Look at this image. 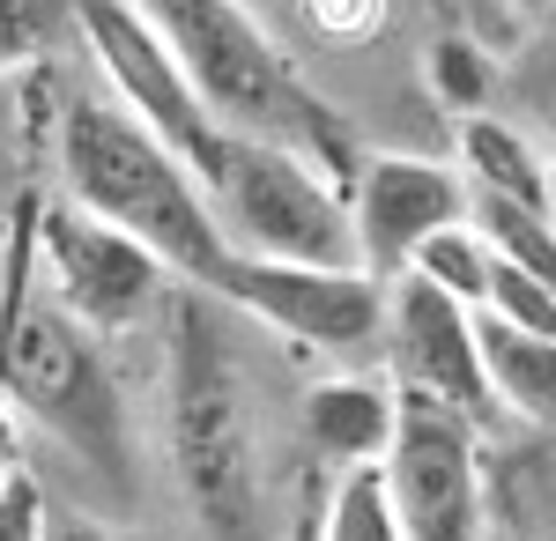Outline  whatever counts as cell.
Returning <instances> with one entry per match:
<instances>
[{
  "mask_svg": "<svg viewBox=\"0 0 556 541\" xmlns=\"http://www.w3.org/2000/svg\"><path fill=\"white\" fill-rule=\"evenodd\" d=\"M52 164H60V201H75L83 215L127 230L134 246H149L172 267V282H186V290H215L223 282L230 246H223L208 186L178 164L134 112H119L104 89L67 97Z\"/></svg>",
  "mask_w": 556,
  "mask_h": 541,
  "instance_id": "obj_1",
  "label": "cell"
},
{
  "mask_svg": "<svg viewBox=\"0 0 556 541\" xmlns=\"http://www.w3.org/2000/svg\"><path fill=\"white\" fill-rule=\"evenodd\" d=\"M156 38L178 52V67L193 75L201 104L230 134H253V141H282L298 149L304 164H319L334 186H356L364 149L349 141V126L312 97V83L298 75V60L275 45V30L260 23L245 0H134Z\"/></svg>",
  "mask_w": 556,
  "mask_h": 541,
  "instance_id": "obj_2",
  "label": "cell"
},
{
  "mask_svg": "<svg viewBox=\"0 0 556 541\" xmlns=\"http://www.w3.org/2000/svg\"><path fill=\"white\" fill-rule=\"evenodd\" d=\"M38 209V201H30ZM30 209L15 223V252H8V282H0V393L23 408L30 423H45L67 453L97 467L104 482L134 475V438H127V401L119 378L104 364L97 334L75 327L45 282L30 275Z\"/></svg>",
  "mask_w": 556,
  "mask_h": 541,
  "instance_id": "obj_3",
  "label": "cell"
},
{
  "mask_svg": "<svg viewBox=\"0 0 556 541\" xmlns=\"http://www.w3.org/2000/svg\"><path fill=\"white\" fill-rule=\"evenodd\" d=\"M172 460L208 541L260 534V460L245 356L230 341V304L186 290L172 304Z\"/></svg>",
  "mask_w": 556,
  "mask_h": 541,
  "instance_id": "obj_4",
  "label": "cell"
},
{
  "mask_svg": "<svg viewBox=\"0 0 556 541\" xmlns=\"http://www.w3.org/2000/svg\"><path fill=\"white\" fill-rule=\"evenodd\" d=\"M223 246L245 260H290V267H364L356 260V215L349 193L319 164H304L282 141L230 134V156L208 178Z\"/></svg>",
  "mask_w": 556,
  "mask_h": 541,
  "instance_id": "obj_5",
  "label": "cell"
},
{
  "mask_svg": "<svg viewBox=\"0 0 556 541\" xmlns=\"http://www.w3.org/2000/svg\"><path fill=\"white\" fill-rule=\"evenodd\" d=\"M75 38H83V52L97 60L104 97H112L119 112H134L178 164L208 186L215 171H223V156H230V126L201 104L193 75L178 67L172 45L156 38V23H149L134 0H75Z\"/></svg>",
  "mask_w": 556,
  "mask_h": 541,
  "instance_id": "obj_6",
  "label": "cell"
},
{
  "mask_svg": "<svg viewBox=\"0 0 556 541\" xmlns=\"http://www.w3.org/2000/svg\"><path fill=\"white\" fill-rule=\"evenodd\" d=\"M30 252H38V282L45 297L89 327L97 341L104 334H134L164 297H172V267L149 246H134L127 230L83 215L75 201H52V209H30Z\"/></svg>",
  "mask_w": 556,
  "mask_h": 541,
  "instance_id": "obj_7",
  "label": "cell"
},
{
  "mask_svg": "<svg viewBox=\"0 0 556 541\" xmlns=\"http://www.w3.org/2000/svg\"><path fill=\"white\" fill-rule=\"evenodd\" d=\"M208 297H223L230 312L290 334L319 356H364L386 341V282L364 267H290V260L230 252V267Z\"/></svg>",
  "mask_w": 556,
  "mask_h": 541,
  "instance_id": "obj_8",
  "label": "cell"
},
{
  "mask_svg": "<svg viewBox=\"0 0 556 541\" xmlns=\"http://www.w3.org/2000/svg\"><path fill=\"white\" fill-rule=\"evenodd\" d=\"M379 467H386V498L401 512L408 541H490L475 423L401 393V423H393V445H386Z\"/></svg>",
  "mask_w": 556,
  "mask_h": 541,
  "instance_id": "obj_9",
  "label": "cell"
},
{
  "mask_svg": "<svg viewBox=\"0 0 556 541\" xmlns=\"http://www.w3.org/2000/svg\"><path fill=\"white\" fill-rule=\"evenodd\" d=\"M386 378L401 393H416L430 408L460 423H497V393L482 372V327H475L468 304H453L445 290H430L424 275H393L386 282Z\"/></svg>",
  "mask_w": 556,
  "mask_h": 541,
  "instance_id": "obj_10",
  "label": "cell"
},
{
  "mask_svg": "<svg viewBox=\"0 0 556 541\" xmlns=\"http://www.w3.org/2000/svg\"><path fill=\"white\" fill-rule=\"evenodd\" d=\"M349 215H356V260L364 275H408V260L468 223V178L460 164H430V156H364L356 186H349Z\"/></svg>",
  "mask_w": 556,
  "mask_h": 541,
  "instance_id": "obj_11",
  "label": "cell"
},
{
  "mask_svg": "<svg viewBox=\"0 0 556 541\" xmlns=\"http://www.w3.org/2000/svg\"><path fill=\"white\" fill-rule=\"evenodd\" d=\"M393 423H401V386L371 372H342V378H319L304 393V438L312 453L342 467H379L386 445H393Z\"/></svg>",
  "mask_w": 556,
  "mask_h": 541,
  "instance_id": "obj_12",
  "label": "cell"
},
{
  "mask_svg": "<svg viewBox=\"0 0 556 541\" xmlns=\"http://www.w3.org/2000/svg\"><path fill=\"white\" fill-rule=\"evenodd\" d=\"M460 178H468V193H490V201H513V209L556 215L549 156H534V141H527L519 126L490 119V112L460 119Z\"/></svg>",
  "mask_w": 556,
  "mask_h": 541,
  "instance_id": "obj_13",
  "label": "cell"
},
{
  "mask_svg": "<svg viewBox=\"0 0 556 541\" xmlns=\"http://www.w3.org/2000/svg\"><path fill=\"white\" fill-rule=\"evenodd\" d=\"M475 327H482V372H490L497 408L549 430L556 423V334H519V327L482 319V312H475Z\"/></svg>",
  "mask_w": 556,
  "mask_h": 541,
  "instance_id": "obj_14",
  "label": "cell"
},
{
  "mask_svg": "<svg viewBox=\"0 0 556 541\" xmlns=\"http://www.w3.org/2000/svg\"><path fill=\"white\" fill-rule=\"evenodd\" d=\"M312 519H319V541H408L386 498V467H342Z\"/></svg>",
  "mask_w": 556,
  "mask_h": 541,
  "instance_id": "obj_15",
  "label": "cell"
},
{
  "mask_svg": "<svg viewBox=\"0 0 556 541\" xmlns=\"http://www.w3.org/2000/svg\"><path fill=\"white\" fill-rule=\"evenodd\" d=\"M468 223L490 238L497 260H513L519 275H534V282L556 297V215H534V209H513V201H490V193H468Z\"/></svg>",
  "mask_w": 556,
  "mask_h": 541,
  "instance_id": "obj_16",
  "label": "cell"
},
{
  "mask_svg": "<svg viewBox=\"0 0 556 541\" xmlns=\"http://www.w3.org/2000/svg\"><path fill=\"white\" fill-rule=\"evenodd\" d=\"M408 275H424L430 290H445L453 304L482 312L490 275H497V252H490V238H482L475 223H453V230H438V238H430V246L408 260Z\"/></svg>",
  "mask_w": 556,
  "mask_h": 541,
  "instance_id": "obj_17",
  "label": "cell"
},
{
  "mask_svg": "<svg viewBox=\"0 0 556 541\" xmlns=\"http://www.w3.org/2000/svg\"><path fill=\"white\" fill-rule=\"evenodd\" d=\"M75 45V0H0V75H30Z\"/></svg>",
  "mask_w": 556,
  "mask_h": 541,
  "instance_id": "obj_18",
  "label": "cell"
},
{
  "mask_svg": "<svg viewBox=\"0 0 556 541\" xmlns=\"http://www.w3.org/2000/svg\"><path fill=\"white\" fill-rule=\"evenodd\" d=\"M424 67H430V97H438L445 112H460V119H475V112L490 104V89H497L490 52H475L468 38H438Z\"/></svg>",
  "mask_w": 556,
  "mask_h": 541,
  "instance_id": "obj_19",
  "label": "cell"
},
{
  "mask_svg": "<svg viewBox=\"0 0 556 541\" xmlns=\"http://www.w3.org/2000/svg\"><path fill=\"white\" fill-rule=\"evenodd\" d=\"M482 319H497V327H519V334H556V297L534 282V275H519L513 260H497V275H490V297H482Z\"/></svg>",
  "mask_w": 556,
  "mask_h": 541,
  "instance_id": "obj_20",
  "label": "cell"
},
{
  "mask_svg": "<svg viewBox=\"0 0 556 541\" xmlns=\"http://www.w3.org/2000/svg\"><path fill=\"white\" fill-rule=\"evenodd\" d=\"M298 15L327 45H371V38H379V23H386V0H304Z\"/></svg>",
  "mask_w": 556,
  "mask_h": 541,
  "instance_id": "obj_21",
  "label": "cell"
},
{
  "mask_svg": "<svg viewBox=\"0 0 556 541\" xmlns=\"http://www.w3.org/2000/svg\"><path fill=\"white\" fill-rule=\"evenodd\" d=\"M45 519H52V498L38 490L30 467H15L0 482V541H45Z\"/></svg>",
  "mask_w": 556,
  "mask_h": 541,
  "instance_id": "obj_22",
  "label": "cell"
},
{
  "mask_svg": "<svg viewBox=\"0 0 556 541\" xmlns=\"http://www.w3.org/2000/svg\"><path fill=\"white\" fill-rule=\"evenodd\" d=\"M45 541H119V534H112L104 519H89V512H67V504H60V512L45 519Z\"/></svg>",
  "mask_w": 556,
  "mask_h": 541,
  "instance_id": "obj_23",
  "label": "cell"
},
{
  "mask_svg": "<svg viewBox=\"0 0 556 541\" xmlns=\"http://www.w3.org/2000/svg\"><path fill=\"white\" fill-rule=\"evenodd\" d=\"M23 467V430H15V401L0 393V482Z\"/></svg>",
  "mask_w": 556,
  "mask_h": 541,
  "instance_id": "obj_24",
  "label": "cell"
},
{
  "mask_svg": "<svg viewBox=\"0 0 556 541\" xmlns=\"http://www.w3.org/2000/svg\"><path fill=\"white\" fill-rule=\"evenodd\" d=\"M245 8H253V15H260V23H282V15H298V8H304V0H245Z\"/></svg>",
  "mask_w": 556,
  "mask_h": 541,
  "instance_id": "obj_25",
  "label": "cell"
},
{
  "mask_svg": "<svg viewBox=\"0 0 556 541\" xmlns=\"http://www.w3.org/2000/svg\"><path fill=\"white\" fill-rule=\"evenodd\" d=\"M505 8H513V15H527V23H549V15H556V0H505Z\"/></svg>",
  "mask_w": 556,
  "mask_h": 541,
  "instance_id": "obj_26",
  "label": "cell"
},
{
  "mask_svg": "<svg viewBox=\"0 0 556 541\" xmlns=\"http://www.w3.org/2000/svg\"><path fill=\"white\" fill-rule=\"evenodd\" d=\"M290 541H319V519H312V512H298V527H290Z\"/></svg>",
  "mask_w": 556,
  "mask_h": 541,
  "instance_id": "obj_27",
  "label": "cell"
},
{
  "mask_svg": "<svg viewBox=\"0 0 556 541\" xmlns=\"http://www.w3.org/2000/svg\"><path fill=\"white\" fill-rule=\"evenodd\" d=\"M549 178H556V141H549Z\"/></svg>",
  "mask_w": 556,
  "mask_h": 541,
  "instance_id": "obj_28",
  "label": "cell"
},
{
  "mask_svg": "<svg viewBox=\"0 0 556 541\" xmlns=\"http://www.w3.org/2000/svg\"><path fill=\"white\" fill-rule=\"evenodd\" d=\"M490 541H513V534H490Z\"/></svg>",
  "mask_w": 556,
  "mask_h": 541,
  "instance_id": "obj_29",
  "label": "cell"
}]
</instances>
